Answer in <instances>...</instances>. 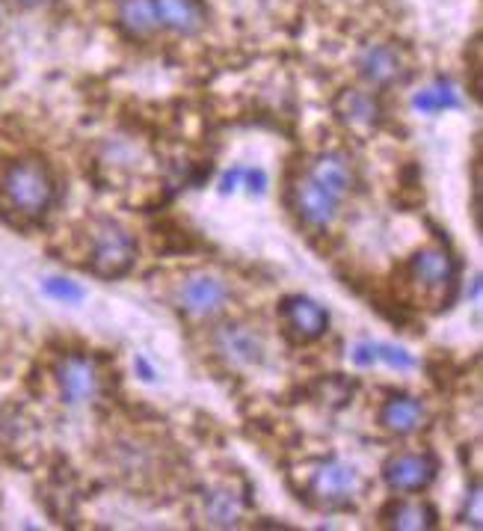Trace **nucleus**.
Returning <instances> with one entry per match:
<instances>
[{
	"label": "nucleus",
	"mask_w": 483,
	"mask_h": 531,
	"mask_svg": "<svg viewBox=\"0 0 483 531\" xmlns=\"http://www.w3.org/2000/svg\"><path fill=\"white\" fill-rule=\"evenodd\" d=\"M350 359H353V365H359V368L374 365V342H356L353 351H350Z\"/></svg>",
	"instance_id": "23"
},
{
	"label": "nucleus",
	"mask_w": 483,
	"mask_h": 531,
	"mask_svg": "<svg viewBox=\"0 0 483 531\" xmlns=\"http://www.w3.org/2000/svg\"><path fill=\"white\" fill-rule=\"evenodd\" d=\"M42 291H45L51 300L66 303V306H81L83 297H86V291H83L81 285L72 282V279H66V276H48V279L42 282Z\"/></svg>",
	"instance_id": "20"
},
{
	"label": "nucleus",
	"mask_w": 483,
	"mask_h": 531,
	"mask_svg": "<svg viewBox=\"0 0 483 531\" xmlns=\"http://www.w3.org/2000/svg\"><path fill=\"white\" fill-rule=\"evenodd\" d=\"M362 78L371 87H395L406 78V63L403 54L395 45H371L362 60H359Z\"/></svg>",
	"instance_id": "10"
},
{
	"label": "nucleus",
	"mask_w": 483,
	"mask_h": 531,
	"mask_svg": "<svg viewBox=\"0 0 483 531\" xmlns=\"http://www.w3.org/2000/svg\"><path fill=\"white\" fill-rule=\"evenodd\" d=\"M374 362H383L395 371H412L415 368V356L406 348L398 345H386V342H374Z\"/></svg>",
	"instance_id": "21"
},
{
	"label": "nucleus",
	"mask_w": 483,
	"mask_h": 531,
	"mask_svg": "<svg viewBox=\"0 0 483 531\" xmlns=\"http://www.w3.org/2000/svg\"><path fill=\"white\" fill-rule=\"evenodd\" d=\"M318 184H323L329 193H335L338 199H344L353 187V167L341 152H323L321 158L312 164V173Z\"/></svg>",
	"instance_id": "15"
},
{
	"label": "nucleus",
	"mask_w": 483,
	"mask_h": 531,
	"mask_svg": "<svg viewBox=\"0 0 483 531\" xmlns=\"http://www.w3.org/2000/svg\"><path fill=\"white\" fill-rule=\"evenodd\" d=\"M119 24L134 39L152 36L161 27L155 15V0H119Z\"/></svg>",
	"instance_id": "17"
},
{
	"label": "nucleus",
	"mask_w": 483,
	"mask_h": 531,
	"mask_svg": "<svg viewBox=\"0 0 483 531\" xmlns=\"http://www.w3.org/2000/svg\"><path fill=\"white\" fill-rule=\"evenodd\" d=\"M439 460L427 451H409L395 454L383 466V478L395 493H421L436 481Z\"/></svg>",
	"instance_id": "4"
},
{
	"label": "nucleus",
	"mask_w": 483,
	"mask_h": 531,
	"mask_svg": "<svg viewBox=\"0 0 483 531\" xmlns=\"http://www.w3.org/2000/svg\"><path fill=\"white\" fill-rule=\"evenodd\" d=\"M424 422H427V407L412 395H392L380 410V425L398 437L415 434Z\"/></svg>",
	"instance_id": "12"
},
{
	"label": "nucleus",
	"mask_w": 483,
	"mask_h": 531,
	"mask_svg": "<svg viewBox=\"0 0 483 531\" xmlns=\"http://www.w3.org/2000/svg\"><path fill=\"white\" fill-rule=\"evenodd\" d=\"M412 107H415L418 113H427V116H433V113L457 110V107H460V95H457V89H454V84H451V81L439 78L436 84H430L427 89H421V92L412 98Z\"/></svg>",
	"instance_id": "18"
},
{
	"label": "nucleus",
	"mask_w": 483,
	"mask_h": 531,
	"mask_svg": "<svg viewBox=\"0 0 483 531\" xmlns=\"http://www.w3.org/2000/svg\"><path fill=\"white\" fill-rule=\"evenodd\" d=\"M338 196L329 193L323 184H318L312 176L300 178L294 184V211L303 217V223L315 226V229H323L335 220L338 214Z\"/></svg>",
	"instance_id": "9"
},
{
	"label": "nucleus",
	"mask_w": 483,
	"mask_h": 531,
	"mask_svg": "<svg viewBox=\"0 0 483 531\" xmlns=\"http://www.w3.org/2000/svg\"><path fill=\"white\" fill-rule=\"evenodd\" d=\"M54 193L57 187H54L51 170L36 158L15 161L0 178V205L12 211L18 220L45 217L54 202Z\"/></svg>",
	"instance_id": "1"
},
{
	"label": "nucleus",
	"mask_w": 483,
	"mask_h": 531,
	"mask_svg": "<svg viewBox=\"0 0 483 531\" xmlns=\"http://www.w3.org/2000/svg\"><path fill=\"white\" fill-rule=\"evenodd\" d=\"M134 262H137L134 235L113 220L101 223L92 238V273L104 279H119L131 270Z\"/></svg>",
	"instance_id": "2"
},
{
	"label": "nucleus",
	"mask_w": 483,
	"mask_h": 531,
	"mask_svg": "<svg viewBox=\"0 0 483 531\" xmlns=\"http://www.w3.org/2000/svg\"><path fill=\"white\" fill-rule=\"evenodd\" d=\"M134 371H137V377L143 383H155L158 380V371H155V365L146 356H134Z\"/></svg>",
	"instance_id": "25"
},
{
	"label": "nucleus",
	"mask_w": 483,
	"mask_h": 531,
	"mask_svg": "<svg viewBox=\"0 0 483 531\" xmlns=\"http://www.w3.org/2000/svg\"><path fill=\"white\" fill-rule=\"evenodd\" d=\"M359 487H362L359 472L344 460H326L312 475V496L326 508L347 505L359 493Z\"/></svg>",
	"instance_id": "6"
},
{
	"label": "nucleus",
	"mask_w": 483,
	"mask_h": 531,
	"mask_svg": "<svg viewBox=\"0 0 483 531\" xmlns=\"http://www.w3.org/2000/svg\"><path fill=\"white\" fill-rule=\"evenodd\" d=\"M409 282L421 294H445L457 282V262L442 247H424L409 259Z\"/></svg>",
	"instance_id": "3"
},
{
	"label": "nucleus",
	"mask_w": 483,
	"mask_h": 531,
	"mask_svg": "<svg viewBox=\"0 0 483 531\" xmlns=\"http://www.w3.org/2000/svg\"><path fill=\"white\" fill-rule=\"evenodd\" d=\"M383 523L398 531H430L436 529L439 514L430 502H392L383 511Z\"/></svg>",
	"instance_id": "13"
},
{
	"label": "nucleus",
	"mask_w": 483,
	"mask_h": 531,
	"mask_svg": "<svg viewBox=\"0 0 483 531\" xmlns=\"http://www.w3.org/2000/svg\"><path fill=\"white\" fill-rule=\"evenodd\" d=\"M282 318H285L288 333L297 342H315V339H321L326 327H329V312L323 309L318 300L303 297V294H294V297L282 300Z\"/></svg>",
	"instance_id": "8"
},
{
	"label": "nucleus",
	"mask_w": 483,
	"mask_h": 531,
	"mask_svg": "<svg viewBox=\"0 0 483 531\" xmlns=\"http://www.w3.org/2000/svg\"><path fill=\"white\" fill-rule=\"evenodd\" d=\"M27 3H36V0H27Z\"/></svg>",
	"instance_id": "26"
},
{
	"label": "nucleus",
	"mask_w": 483,
	"mask_h": 531,
	"mask_svg": "<svg viewBox=\"0 0 483 531\" xmlns=\"http://www.w3.org/2000/svg\"><path fill=\"white\" fill-rule=\"evenodd\" d=\"M155 15L161 27L178 36H196L208 24L205 6L199 0H155Z\"/></svg>",
	"instance_id": "11"
},
{
	"label": "nucleus",
	"mask_w": 483,
	"mask_h": 531,
	"mask_svg": "<svg viewBox=\"0 0 483 531\" xmlns=\"http://www.w3.org/2000/svg\"><path fill=\"white\" fill-rule=\"evenodd\" d=\"M249 196H264L267 193V173L252 167V170H243V184Z\"/></svg>",
	"instance_id": "22"
},
{
	"label": "nucleus",
	"mask_w": 483,
	"mask_h": 531,
	"mask_svg": "<svg viewBox=\"0 0 483 531\" xmlns=\"http://www.w3.org/2000/svg\"><path fill=\"white\" fill-rule=\"evenodd\" d=\"M243 502L235 490H217L208 496L205 502V514L211 520V526H220V529H229L241 520Z\"/></svg>",
	"instance_id": "19"
},
{
	"label": "nucleus",
	"mask_w": 483,
	"mask_h": 531,
	"mask_svg": "<svg viewBox=\"0 0 483 531\" xmlns=\"http://www.w3.org/2000/svg\"><path fill=\"white\" fill-rule=\"evenodd\" d=\"M217 345L232 362H241V365H255V362H261V354H264L261 339L249 327H241V324L223 327L220 336H217Z\"/></svg>",
	"instance_id": "16"
},
{
	"label": "nucleus",
	"mask_w": 483,
	"mask_h": 531,
	"mask_svg": "<svg viewBox=\"0 0 483 531\" xmlns=\"http://www.w3.org/2000/svg\"><path fill=\"white\" fill-rule=\"evenodd\" d=\"M241 184H243V167H235V170L223 173V178H220V193L229 196V193L241 190Z\"/></svg>",
	"instance_id": "24"
},
{
	"label": "nucleus",
	"mask_w": 483,
	"mask_h": 531,
	"mask_svg": "<svg viewBox=\"0 0 483 531\" xmlns=\"http://www.w3.org/2000/svg\"><path fill=\"white\" fill-rule=\"evenodd\" d=\"M57 386L66 404H83L92 401L101 389V374L95 359L89 356H66L57 365Z\"/></svg>",
	"instance_id": "7"
},
{
	"label": "nucleus",
	"mask_w": 483,
	"mask_h": 531,
	"mask_svg": "<svg viewBox=\"0 0 483 531\" xmlns=\"http://www.w3.org/2000/svg\"><path fill=\"white\" fill-rule=\"evenodd\" d=\"M229 300V285L214 273H193L178 288V306L193 318H211L223 312Z\"/></svg>",
	"instance_id": "5"
},
{
	"label": "nucleus",
	"mask_w": 483,
	"mask_h": 531,
	"mask_svg": "<svg viewBox=\"0 0 483 531\" xmlns=\"http://www.w3.org/2000/svg\"><path fill=\"white\" fill-rule=\"evenodd\" d=\"M335 116L353 128H371L380 119V104L371 92L362 89H344L335 101Z\"/></svg>",
	"instance_id": "14"
}]
</instances>
